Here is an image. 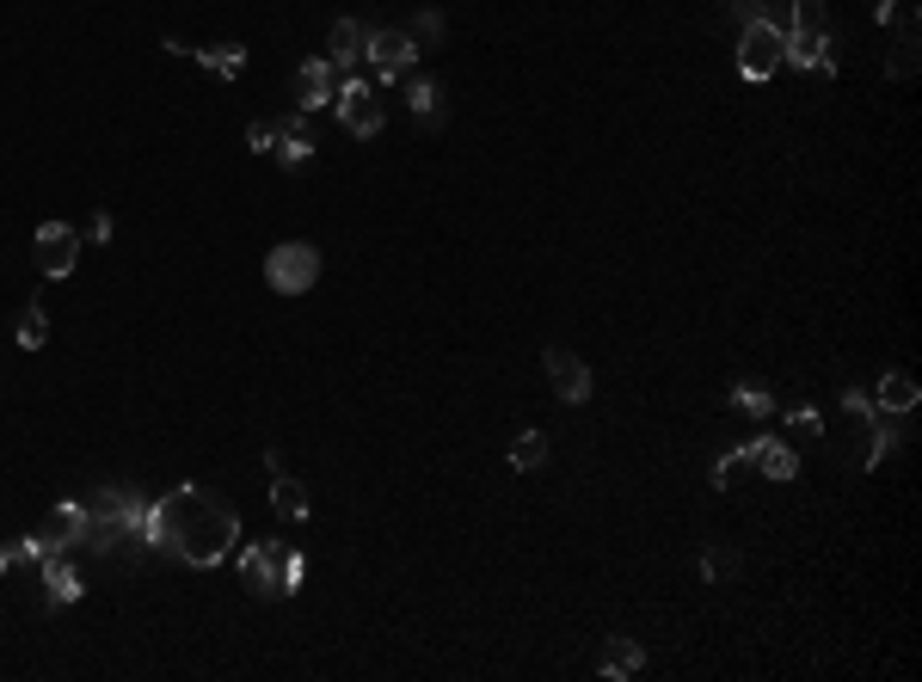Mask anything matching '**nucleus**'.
Returning <instances> with one entry per match:
<instances>
[{
  "label": "nucleus",
  "instance_id": "obj_7",
  "mask_svg": "<svg viewBox=\"0 0 922 682\" xmlns=\"http://www.w3.org/2000/svg\"><path fill=\"white\" fill-rule=\"evenodd\" d=\"M542 370H547V382H554V394H560L566 406H584L591 400V363L579 357V351H566V344H547L542 351Z\"/></svg>",
  "mask_w": 922,
  "mask_h": 682
},
{
  "label": "nucleus",
  "instance_id": "obj_12",
  "mask_svg": "<svg viewBox=\"0 0 922 682\" xmlns=\"http://www.w3.org/2000/svg\"><path fill=\"white\" fill-rule=\"evenodd\" d=\"M327 62L339 68V75H357V68L369 62V25H363V19H339L327 32Z\"/></svg>",
  "mask_w": 922,
  "mask_h": 682
},
{
  "label": "nucleus",
  "instance_id": "obj_2",
  "mask_svg": "<svg viewBox=\"0 0 922 682\" xmlns=\"http://www.w3.org/2000/svg\"><path fill=\"white\" fill-rule=\"evenodd\" d=\"M235 566L259 596H289V590H301V578H308V559H301L289 542H271V535L240 547Z\"/></svg>",
  "mask_w": 922,
  "mask_h": 682
},
{
  "label": "nucleus",
  "instance_id": "obj_23",
  "mask_svg": "<svg viewBox=\"0 0 922 682\" xmlns=\"http://www.w3.org/2000/svg\"><path fill=\"white\" fill-rule=\"evenodd\" d=\"M542 462H547V436H542V431H516V443H511V467H516V474H535Z\"/></svg>",
  "mask_w": 922,
  "mask_h": 682
},
{
  "label": "nucleus",
  "instance_id": "obj_6",
  "mask_svg": "<svg viewBox=\"0 0 922 682\" xmlns=\"http://www.w3.org/2000/svg\"><path fill=\"white\" fill-rule=\"evenodd\" d=\"M419 56L424 49L407 37V25H369V68H376V80L382 87H394V80H407L412 68H419Z\"/></svg>",
  "mask_w": 922,
  "mask_h": 682
},
{
  "label": "nucleus",
  "instance_id": "obj_10",
  "mask_svg": "<svg viewBox=\"0 0 922 682\" xmlns=\"http://www.w3.org/2000/svg\"><path fill=\"white\" fill-rule=\"evenodd\" d=\"M738 450H744V462L756 467V474H763V480H794L799 474V455H794V443H782V436H751V443H738Z\"/></svg>",
  "mask_w": 922,
  "mask_h": 682
},
{
  "label": "nucleus",
  "instance_id": "obj_31",
  "mask_svg": "<svg viewBox=\"0 0 922 682\" xmlns=\"http://www.w3.org/2000/svg\"><path fill=\"white\" fill-rule=\"evenodd\" d=\"M738 25H751V19H775V0H732Z\"/></svg>",
  "mask_w": 922,
  "mask_h": 682
},
{
  "label": "nucleus",
  "instance_id": "obj_13",
  "mask_svg": "<svg viewBox=\"0 0 922 682\" xmlns=\"http://www.w3.org/2000/svg\"><path fill=\"white\" fill-rule=\"evenodd\" d=\"M332 93H339V68L327 62V56H308V62L296 68V111H320V105H332Z\"/></svg>",
  "mask_w": 922,
  "mask_h": 682
},
{
  "label": "nucleus",
  "instance_id": "obj_14",
  "mask_svg": "<svg viewBox=\"0 0 922 682\" xmlns=\"http://www.w3.org/2000/svg\"><path fill=\"white\" fill-rule=\"evenodd\" d=\"M80 596H87V584H80V572L68 566V554H44V603L49 609H75Z\"/></svg>",
  "mask_w": 922,
  "mask_h": 682
},
{
  "label": "nucleus",
  "instance_id": "obj_17",
  "mask_svg": "<svg viewBox=\"0 0 922 682\" xmlns=\"http://www.w3.org/2000/svg\"><path fill=\"white\" fill-rule=\"evenodd\" d=\"M271 511L283 516V523H308V486L296 480V474H271Z\"/></svg>",
  "mask_w": 922,
  "mask_h": 682
},
{
  "label": "nucleus",
  "instance_id": "obj_1",
  "mask_svg": "<svg viewBox=\"0 0 922 682\" xmlns=\"http://www.w3.org/2000/svg\"><path fill=\"white\" fill-rule=\"evenodd\" d=\"M240 542V516L221 492L204 486H172L160 498V554H172L179 566H221Z\"/></svg>",
  "mask_w": 922,
  "mask_h": 682
},
{
  "label": "nucleus",
  "instance_id": "obj_9",
  "mask_svg": "<svg viewBox=\"0 0 922 682\" xmlns=\"http://www.w3.org/2000/svg\"><path fill=\"white\" fill-rule=\"evenodd\" d=\"M75 264H80V228L44 221V228H37V271H44V277H68Z\"/></svg>",
  "mask_w": 922,
  "mask_h": 682
},
{
  "label": "nucleus",
  "instance_id": "obj_16",
  "mask_svg": "<svg viewBox=\"0 0 922 682\" xmlns=\"http://www.w3.org/2000/svg\"><path fill=\"white\" fill-rule=\"evenodd\" d=\"M407 111L419 117V129H443V117H449V105H443V87L424 75H407Z\"/></svg>",
  "mask_w": 922,
  "mask_h": 682
},
{
  "label": "nucleus",
  "instance_id": "obj_24",
  "mask_svg": "<svg viewBox=\"0 0 922 682\" xmlns=\"http://www.w3.org/2000/svg\"><path fill=\"white\" fill-rule=\"evenodd\" d=\"M732 406L751 412V419H769V412H775V394H769L763 382H732Z\"/></svg>",
  "mask_w": 922,
  "mask_h": 682
},
{
  "label": "nucleus",
  "instance_id": "obj_3",
  "mask_svg": "<svg viewBox=\"0 0 922 682\" xmlns=\"http://www.w3.org/2000/svg\"><path fill=\"white\" fill-rule=\"evenodd\" d=\"M782 49H787V25L782 19H751V25H738V75L751 80H769L782 75Z\"/></svg>",
  "mask_w": 922,
  "mask_h": 682
},
{
  "label": "nucleus",
  "instance_id": "obj_11",
  "mask_svg": "<svg viewBox=\"0 0 922 682\" xmlns=\"http://www.w3.org/2000/svg\"><path fill=\"white\" fill-rule=\"evenodd\" d=\"M782 68H806V75H836V44H830V32H787Z\"/></svg>",
  "mask_w": 922,
  "mask_h": 682
},
{
  "label": "nucleus",
  "instance_id": "obj_19",
  "mask_svg": "<svg viewBox=\"0 0 922 682\" xmlns=\"http://www.w3.org/2000/svg\"><path fill=\"white\" fill-rule=\"evenodd\" d=\"M640 670H646V651H640V639H627V634L603 639V677H610V682H622V677H640Z\"/></svg>",
  "mask_w": 922,
  "mask_h": 682
},
{
  "label": "nucleus",
  "instance_id": "obj_32",
  "mask_svg": "<svg viewBox=\"0 0 922 682\" xmlns=\"http://www.w3.org/2000/svg\"><path fill=\"white\" fill-rule=\"evenodd\" d=\"M111 234H117V221H111V216H105V209H99V216H93V221H87V228H80V240H93V247H105Z\"/></svg>",
  "mask_w": 922,
  "mask_h": 682
},
{
  "label": "nucleus",
  "instance_id": "obj_8",
  "mask_svg": "<svg viewBox=\"0 0 922 682\" xmlns=\"http://www.w3.org/2000/svg\"><path fill=\"white\" fill-rule=\"evenodd\" d=\"M87 528H93V504H87V498H62V504L49 511V523H44L49 554H75V547H87Z\"/></svg>",
  "mask_w": 922,
  "mask_h": 682
},
{
  "label": "nucleus",
  "instance_id": "obj_27",
  "mask_svg": "<svg viewBox=\"0 0 922 682\" xmlns=\"http://www.w3.org/2000/svg\"><path fill=\"white\" fill-rule=\"evenodd\" d=\"M787 431H794L799 443H818V436H824V419H818L812 406H794V412H787Z\"/></svg>",
  "mask_w": 922,
  "mask_h": 682
},
{
  "label": "nucleus",
  "instance_id": "obj_22",
  "mask_svg": "<svg viewBox=\"0 0 922 682\" xmlns=\"http://www.w3.org/2000/svg\"><path fill=\"white\" fill-rule=\"evenodd\" d=\"M44 339H49V314H44V302H32V308L19 314L13 344H19V351H44Z\"/></svg>",
  "mask_w": 922,
  "mask_h": 682
},
{
  "label": "nucleus",
  "instance_id": "obj_30",
  "mask_svg": "<svg viewBox=\"0 0 922 682\" xmlns=\"http://www.w3.org/2000/svg\"><path fill=\"white\" fill-rule=\"evenodd\" d=\"M702 572H707V578H732V572H738V554H732V547H707Z\"/></svg>",
  "mask_w": 922,
  "mask_h": 682
},
{
  "label": "nucleus",
  "instance_id": "obj_5",
  "mask_svg": "<svg viewBox=\"0 0 922 682\" xmlns=\"http://www.w3.org/2000/svg\"><path fill=\"white\" fill-rule=\"evenodd\" d=\"M332 111H339V124L351 129V136H363V141L376 136V129H382V117H388V111H382V99H376V87H369L363 75H339Z\"/></svg>",
  "mask_w": 922,
  "mask_h": 682
},
{
  "label": "nucleus",
  "instance_id": "obj_20",
  "mask_svg": "<svg viewBox=\"0 0 922 682\" xmlns=\"http://www.w3.org/2000/svg\"><path fill=\"white\" fill-rule=\"evenodd\" d=\"M185 56H197V68H209L216 80L247 75V44H209V49H185Z\"/></svg>",
  "mask_w": 922,
  "mask_h": 682
},
{
  "label": "nucleus",
  "instance_id": "obj_26",
  "mask_svg": "<svg viewBox=\"0 0 922 682\" xmlns=\"http://www.w3.org/2000/svg\"><path fill=\"white\" fill-rule=\"evenodd\" d=\"M787 32H830L824 0H794V19H787Z\"/></svg>",
  "mask_w": 922,
  "mask_h": 682
},
{
  "label": "nucleus",
  "instance_id": "obj_28",
  "mask_svg": "<svg viewBox=\"0 0 922 682\" xmlns=\"http://www.w3.org/2000/svg\"><path fill=\"white\" fill-rule=\"evenodd\" d=\"M744 467H751V462H744V450H726V455H719V462H714V486H719V492H732V486H738V474H744Z\"/></svg>",
  "mask_w": 922,
  "mask_h": 682
},
{
  "label": "nucleus",
  "instance_id": "obj_21",
  "mask_svg": "<svg viewBox=\"0 0 922 682\" xmlns=\"http://www.w3.org/2000/svg\"><path fill=\"white\" fill-rule=\"evenodd\" d=\"M49 542H44V528L37 535H19V542H0V572H19V566H44Z\"/></svg>",
  "mask_w": 922,
  "mask_h": 682
},
{
  "label": "nucleus",
  "instance_id": "obj_18",
  "mask_svg": "<svg viewBox=\"0 0 922 682\" xmlns=\"http://www.w3.org/2000/svg\"><path fill=\"white\" fill-rule=\"evenodd\" d=\"M922 388H917V375L910 370H886L879 375V388H874V406H886V412H917Z\"/></svg>",
  "mask_w": 922,
  "mask_h": 682
},
{
  "label": "nucleus",
  "instance_id": "obj_15",
  "mask_svg": "<svg viewBox=\"0 0 922 682\" xmlns=\"http://www.w3.org/2000/svg\"><path fill=\"white\" fill-rule=\"evenodd\" d=\"M277 160H283L289 172L314 160V124H308V111H296V117H277Z\"/></svg>",
  "mask_w": 922,
  "mask_h": 682
},
{
  "label": "nucleus",
  "instance_id": "obj_29",
  "mask_svg": "<svg viewBox=\"0 0 922 682\" xmlns=\"http://www.w3.org/2000/svg\"><path fill=\"white\" fill-rule=\"evenodd\" d=\"M247 148H252V155H277V117H259V124H247Z\"/></svg>",
  "mask_w": 922,
  "mask_h": 682
},
{
  "label": "nucleus",
  "instance_id": "obj_25",
  "mask_svg": "<svg viewBox=\"0 0 922 682\" xmlns=\"http://www.w3.org/2000/svg\"><path fill=\"white\" fill-rule=\"evenodd\" d=\"M407 37H412L419 49H437V44H443V13H437V7H424V13H412Z\"/></svg>",
  "mask_w": 922,
  "mask_h": 682
},
{
  "label": "nucleus",
  "instance_id": "obj_4",
  "mask_svg": "<svg viewBox=\"0 0 922 682\" xmlns=\"http://www.w3.org/2000/svg\"><path fill=\"white\" fill-rule=\"evenodd\" d=\"M314 277H320V247H308V240H283V247H271L265 283L277 295H308Z\"/></svg>",
  "mask_w": 922,
  "mask_h": 682
}]
</instances>
